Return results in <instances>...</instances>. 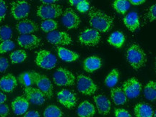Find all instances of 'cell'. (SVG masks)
Wrapping results in <instances>:
<instances>
[{"label":"cell","mask_w":156,"mask_h":117,"mask_svg":"<svg viewBox=\"0 0 156 117\" xmlns=\"http://www.w3.org/2000/svg\"><path fill=\"white\" fill-rule=\"evenodd\" d=\"M89 22L95 30L101 32H108L114 26V19L104 12L91 9L89 12Z\"/></svg>","instance_id":"cell-1"},{"label":"cell","mask_w":156,"mask_h":117,"mask_svg":"<svg viewBox=\"0 0 156 117\" xmlns=\"http://www.w3.org/2000/svg\"><path fill=\"white\" fill-rule=\"evenodd\" d=\"M126 60L133 69L138 71L146 65L147 61V54L140 45L132 44L126 50Z\"/></svg>","instance_id":"cell-2"},{"label":"cell","mask_w":156,"mask_h":117,"mask_svg":"<svg viewBox=\"0 0 156 117\" xmlns=\"http://www.w3.org/2000/svg\"><path fill=\"white\" fill-rule=\"evenodd\" d=\"M35 63L38 67L46 70L53 69L57 64V58L53 53L46 50H41L37 52Z\"/></svg>","instance_id":"cell-3"},{"label":"cell","mask_w":156,"mask_h":117,"mask_svg":"<svg viewBox=\"0 0 156 117\" xmlns=\"http://www.w3.org/2000/svg\"><path fill=\"white\" fill-rule=\"evenodd\" d=\"M63 14V9L60 5H42L37 8V15L42 19H53L61 16Z\"/></svg>","instance_id":"cell-4"},{"label":"cell","mask_w":156,"mask_h":117,"mask_svg":"<svg viewBox=\"0 0 156 117\" xmlns=\"http://www.w3.org/2000/svg\"><path fill=\"white\" fill-rule=\"evenodd\" d=\"M54 83L58 86H71L75 83V76L69 70L58 68L53 75Z\"/></svg>","instance_id":"cell-5"},{"label":"cell","mask_w":156,"mask_h":117,"mask_svg":"<svg viewBox=\"0 0 156 117\" xmlns=\"http://www.w3.org/2000/svg\"><path fill=\"white\" fill-rule=\"evenodd\" d=\"M77 89L82 94L90 95L96 92L98 86L90 77L85 75H79L77 78Z\"/></svg>","instance_id":"cell-6"},{"label":"cell","mask_w":156,"mask_h":117,"mask_svg":"<svg viewBox=\"0 0 156 117\" xmlns=\"http://www.w3.org/2000/svg\"><path fill=\"white\" fill-rule=\"evenodd\" d=\"M33 75L35 81V84L38 86V89L44 93L48 98H51L53 96L54 88L49 79L46 75L38 73L35 71H32Z\"/></svg>","instance_id":"cell-7"},{"label":"cell","mask_w":156,"mask_h":117,"mask_svg":"<svg viewBox=\"0 0 156 117\" xmlns=\"http://www.w3.org/2000/svg\"><path fill=\"white\" fill-rule=\"evenodd\" d=\"M78 40L83 45L95 46L100 42L101 35L98 31L95 29H86L80 34Z\"/></svg>","instance_id":"cell-8"},{"label":"cell","mask_w":156,"mask_h":117,"mask_svg":"<svg viewBox=\"0 0 156 117\" xmlns=\"http://www.w3.org/2000/svg\"><path fill=\"white\" fill-rule=\"evenodd\" d=\"M30 11V5L26 1H15L11 4V14L13 18L20 20L28 16Z\"/></svg>","instance_id":"cell-9"},{"label":"cell","mask_w":156,"mask_h":117,"mask_svg":"<svg viewBox=\"0 0 156 117\" xmlns=\"http://www.w3.org/2000/svg\"><path fill=\"white\" fill-rule=\"evenodd\" d=\"M122 89L127 98H137L142 91V83L136 78H131L124 82Z\"/></svg>","instance_id":"cell-10"},{"label":"cell","mask_w":156,"mask_h":117,"mask_svg":"<svg viewBox=\"0 0 156 117\" xmlns=\"http://www.w3.org/2000/svg\"><path fill=\"white\" fill-rule=\"evenodd\" d=\"M46 40L51 44L57 45H69L73 43L71 36L64 31H53L48 33Z\"/></svg>","instance_id":"cell-11"},{"label":"cell","mask_w":156,"mask_h":117,"mask_svg":"<svg viewBox=\"0 0 156 117\" xmlns=\"http://www.w3.org/2000/svg\"><path fill=\"white\" fill-rule=\"evenodd\" d=\"M62 22L69 30L76 29L80 25L81 20L73 9L67 8L62 14Z\"/></svg>","instance_id":"cell-12"},{"label":"cell","mask_w":156,"mask_h":117,"mask_svg":"<svg viewBox=\"0 0 156 117\" xmlns=\"http://www.w3.org/2000/svg\"><path fill=\"white\" fill-rule=\"evenodd\" d=\"M25 97L29 102L35 105H42L46 101V95L38 89L34 87L24 88Z\"/></svg>","instance_id":"cell-13"},{"label":"cell","mask_w":156,"mask_h":117,"mask_svg":"<svg viewBox=\"0 0 156 117\" xmlns=\"http://www.w3.org/2000/svg\"><path fill=\"white\" fill-rule=\"evenodd\" d=\"M17 43L21 48L33 50L38 48L41 44V40L34 35H20L17 38Z\"/></svg>","instance_id":"cell-14"},{"label":"cell","mask_w":156,"mask_h":117,"mask_svg":"<svg viewBox=\"0 0 156 117\" xmlns=\"http://www.w3.org/2000/svg\"><path fill=\"white\" fill-rule=\"evenodd\" d=\"M58 102L67 109H73L77 104V97L75 94L67 89H63L57 93Z\"/></svg>","instance_id":"cell-15"},{"label":"cell","mask_w":156,"mask_h":117,"mask_svg":"<svg viewBox=\"0 0 156 117\" xmlns=\"http://www.w3.org/2000/svg\"><path fill=\"white\" fill-rule=\"evenodd\" d=\"M93 100L95 101L99 114L101 115H108L110 113L112 104L108 97L103 94L95 95L93 97Z\"/></svg>","instance_id":"cell-16"},{"label":"cell","mask_w":156,"mask_h":117,"mask_svg":"<svg viewBox=\"0 0 156 117\" xmlns=\"http://www.w3.org/2000/svg\"><path fill=\"white\" fill-rule=\"evenodd\" d=\"M13 112L17 116L24 114L29 108V101L25 96L19 95L13 99L11 104Z\"/></svg>","instance_id":"cell-17"},{"label":"cell","mask_w":156,"mask_h":117,"mask_svg":"<svg viewBox=\"0 0 156 117\" xmlns=\"http://www.w3.org/2000/svg\"><path fill=\"white\" fill-rule=\"evenodd\" d=\"M16 29L21 35H30L38 31V25L30 19H25L16 25Z\"/></svg>","instance_id":"cell-18"},{"label":"cell","mask_w":156,"mask_h":117,"mask_svg":"<svg viewBox=\"0 0 156 117\" xmlns=\"http://www.w3.org/2000/svg\"><path fill=\"white\" fill-rule=\"evenodd\" d=\"M17 85V81L16 78L11 73L3 75L0 79V89L5 92H12Z\"/></svg>","instance_id":"cell-19"},{"label":"cell","mask_w":156,"mask_h":117,"mask_svg":"<svg viewBox=\"0 0 156 117\" xmlns=\"http://www.w3.org/2000/svg\"><path fill=\"white\" fill-rule=\"evenodd\" d=\"M102 66V60L98 56H90L83 61V68L87 73L93 72L100 69Z\"/></svg>","instance_id":"cell-20"},{"label":"cell","mask_w":156,"mask_h":117,"mask_svg":"<svg viewBox=\"0 0 156 117\" xmlns=\"http://www.w3.org/2000/svg\"><path fill=\"white\" fill-rule=\"evenodd\" d=\"M124 25L126 27V28L131 32H134L136 30L140 28V22L139 17L136 12H131L128 13L123 19Z\"/></svg>","instance_id":"cell-21"},{"label":"cell","mask_w":156,"mask_h":117,"mask_svg":"<svg viewBox=\"0 0 156 117\" xmlns=\"http://www.w3.org/2000/svg\"><path fill=\"white\" fill-rule=\"evenodd\" d=\"M79 117H93L95 114V106L88 101H84L77 109Z\"/></svg>","instance_id":"cell-22"},{"label":"cell","mask_w":156,"mask_h":117,"mask_svg":"<svg viewBox=\"0 0 156 117\" xmlns=\"http://www.w3.org/2000/svg\"><path fill=\"white\" fill-rule=\"evenodd\" d=\"M58 55L64 62L72 63L77 60L80 58V55L77 52L72 51L63 47H58L57 48Z\"/></svg>","instance_id":"cell-23"},{"label":"cell","mask_w":156,"mask_h":117,"mask_svg":"<svg viewBox=\"0 0 156 117\" xmlns=\"http://www.w3.org/2000/svg\"><path fill=\"white\" fill-rule=\"evenodd\" d=\"M134 112L136 117H153L154 114L153 109L151 105L145 103L136 104Z\"/></svg>","instance_id":"cell-24"},{"label":"cell","mask_w":156,"mask_h":117,"mask_svg":"<svg viewBox=\"0 0 156 117\" xmlns=\"http://www.w3.org/2000/svg\"><path fill=\"white\" fill-rule=\"evenodd\" d=\"M111 96L114 103L117 106L125 104L127 101V97L124 92L123 89L120 87L114 88L111 91Z\"/></svg>","instance_id":"cell-25"},{"label":"cell","mask_w":156,"mask_h":117,"mask_svg":"<svg viewBox=\"0 0 156 117\" xmlns=\"http://www.w3.org/2000/svg\"><path fill=\"white\" fill-rule=\"evenodd\" d=\"M108 43L116 48H121L125 42V36L122 32L116 31L110 35L108 39Z\"/></svg>","instance_id":"cell-26"},{"label":"cell","mask_w":156,"mask_h":117,"mask_svg":"<svg viewBox=\"0 0 156 117\" xmlns=\"http://www.w3.org/2000/svg\"><path fill=\"white\" fill-rule=\"evenodd\" d=\"M144 95L149 101L156 100V82L153 81L148 82L144 89Z\"/></svg>","instance_id":"cell-27"},{"label":"cell","mask_w":156,"mask_h":117,"mask_svg":"<svg viewBox=\"0 0 156 117\" xmlns=\"http://www.w3.org/2000/svg\"><path fill=\"white\" fill-rule=\"evenodd\" d=\"M114 10L120 15H124L130 8L129 1L126 0H116L112 4Z\"/></svg>","instance_id":"cell-28"},{"label":"cell","mask_w":156,"mask_h":117,"mask_svg":"<svg viewBox=\"0 0 156 117\" xmlns=\"http://www.w3.org/2000/svg\"><path fill=\"white\" fill-rule=\"evenodd\" d=\"M119 79V72L116 68L111 71L105 79V84L107 87L113 88L117 84Z\"/></svg>","instance_id":"cell-29"},{"label":"cell","mask_w":156,"mask_h":117,"mask_svg":"<svg viewBox=\"0 0 156 117\" xmlns=\"http://www.w3.org/2000/svg\"><path fill=\"white\" fill-rule=\"evenodd\" d=\"M18 81L21 85L25 87H31L35 84V81L32 71L24 72L18 76Z\"/></svg>","instance_id":"cell-30"},{"label":"cell","mask_w":156,"mask_h":117,"mask_svg":"<svg viewBox=\"0 0 156 117\" xmlns=\"http://www.w3.org/2000/svg\"><path fill=\"white\" fill-rule=\"evenodd\" d=\"M12 63L17 64L24 62L27 58V52L23 50H17L9 55Z\"/></svg>","instance_id":"cell-31"},{"label":"cell","mask_w":156,"mask_h":117,"mask_svg":"<svg viewBox=\"0 0 156 117\" xmlns=\"http://www.w3.org/2000/svg\"><path fill=\"white\" fill-rule=\"evenodd\" d=\"M63 112L56 105H49L44 112V117H62Z\"/></svg>","instance_id":"cell-32"},{"label":"cell","mask_w":156,"mask_h":117,"mask_svg":"<svg viewBox=\"0 0 156 117\" xmlns=\"http://www.w3.org/2000/svg\"><path fill=\"white\" fill-rule=\"evenodd\" d=\"M58 27V23L54 19H46L41 24V29L43 32L49 33L55 31Z\"/></svg>","instance_id":"cell-33"},{"label":"cell","mask_w":156,"mask_h":117,"mask_svg":"<svg viewBox=\"0 0 156 117\" xmlns=\"http://www.w3.org/2000/svg\"><path fill=\"white\" fill-rule=\"evenodd\" d=\"M12 30L9 25L0 26V42L9 40L12 38Z\"/></svg>","instance_id":"cell-34"},{"label":"cell","mask_w":156,"mask_h":117,"mask_svg":"<svg viewBox=\"0 0 156 117\" xmlns=\"http://www.w3.org/2000/svg\"><path fill=\"white\" fill-rule=\"evenodd\" d=\"M15 45L11 40L4 41L0 42V54H4L11 51L15 48Z\"/></svg>","instance_id":"cell-35"},{"label":"cell","mask_w":156,"mask_h":117,"mask_svg":"<svg viewBox=\"0 0 156 117\" xmlns=\"http://www.w3.org/2000/svg\"><path fill=\"white\" fill-rule=\"evenodd\" d=\"M145 17L149 22H153L156 20V3L147 9L145 13Z\"/></svg>","instance_id":"cell-36"},{"label":"cell","mask_w":156,"mask_h":117,"mask_svg":"<svg viewBox=\"0 0 156 117\" xmlns=\"http://www.w3.org/2000/svg\"><path fill=\"white\" fill-rule=\"evenodd\" d=\"M76 8L80 12L85 13L89 10L90 9V2L85 0H81L80 2L78 4Z\"/></svg>","instance_id":"cell-37"},{"label":"cell","mask_w":156,"mask_h":117,"mask_svg":"<svg viewBox=\"0 0 156 117\" xmlns=\"http://www.w3.org/2000/svg\"><path fill=\"white\" fill-rule=\"evenodd\" d=\"M7 12V6L6 2L2 0H0V22L5 20Z\"/></svg>","instance_id":"cell-38"},{"label":"cell","mask_w":156,"mask_h":117,"mask_svg":"<svg viewBox=\"0 0 156 117\" xmlns=\"http://www.w3.org/2000/svg\"><path fill=\"white\" fill-rule=\"evenodd\" d=\"M115 117H132L128 111L124 109H116L114 110Z\"/></svg>","instance_id":"cell-39"},{"label":"cell","mask_w":156,"mask_h":117,"mask_svg":"<svg viewBox=\"0 0 156 117\" xmlns=\"http://www.w3.org/2000/svg\"><path fill=\"white\" fill-rule=\"evenodd\" d=\"M9 67V61L7 58L0 56V73H4Z\"/></svg>","instance_id":"cell-40"},{"label":"cell","mask_w":156,"mask_h":117,"mask_svg":"<svg viewBox=\"0 0 156 117\" xmlns=\"http://www.w3.org/2000/svg\"><path fill=\"white\" fill-rule=\"evenodd\" d=\"M9 108L7 104H0V117H6L9 114Z\"/></svg>","instance_id":"cell-41"},{"label":"cell","mask_w":156,"mask_h":117,"mask_svg":"<svg viewBox=\"0 0 156 117\" xmlns=\"http://www.w3.org/2000/svg\"><path fill=\"white\" fill-rule=\"evenodd\" d=\"M23 117H40V114L37 111H30L25 113Z\"/></svg>","instance_id":"cell-42"},{"label":"cell","mask_w":156,"mask_h":117,"mask_svg":"<svg viewBox=\"0 0 156 117\" xmlns=\"http://www.w3.org/2000/svg\"><path fill=\"white\" fill-rule=\"evenodd\" d=\"M145 2V0H130L129 1V3L132 4L133 5H140Z\"/></svg>","instance_id":"cell-43"},{"label":"cell","mask_w":156,"mask_h":117,"mask_svg":"<svg viewBox=\"0 0 156 117\" xmlns=\"http://www.w3.org/2000/svg\"><path fill=\"white\" fill-rule=\"evenodd\" d=\"M7 97L5 93L2 91H0V104H4L6 101H7Z\"/></svg>","instance_id":"cell-44"},{"label":"cell","mask_w":156,"mask_h":117,"mask_svg":"<svg viewBox=\"0 0 156 117\" xmlns=\"http://www.w3.org/2000/svg\"><path fill=\"white\" fill-rule=\"evenodd\" d=\"M41 2L44 5H53L54 3L56 2V0H41Z\"/></svg>","instance_id":"cell-45"},{"label":"cell","mask_w":156,"mask_h":117,"mask_svg":"<svg viewBox=\"0 0 156 117\" xmlns=\"http://www.w3.org/2000/svg\"><path fill=\"white\" fill-rule=\"evenodd\" d=\"M80 1L81 0H70L69 4L72 6H75V7H77L78 4L80 2Z\"/></svg>","instance_id":"cell-46"},{"label":"cell","mask_w":156,"mask_h":117,"mask_svg":"<svg viewBox=\"0 0 156 117\" xmlns=\"http://www.w3.org/2000/svg\"><path fill=\"white\" fill-rule=\"evenodd\" d=\"M154 117H156V110H155V112H154Z\"/></svg>","instance_id":"cell-47"},{"label":"cell","mask_w":156,"mask_h":117,"mask_svg":"<svg viewBox=\"0 0 156 117\" xmlns=\"http://www.w3.org/2000/svg\"><path fill=\"white\" fill-rule=\"evenodd\" d=\"M155 71H156V59H155Z\"/></svg>","instance_id":"cell-48"}]
</instances>
